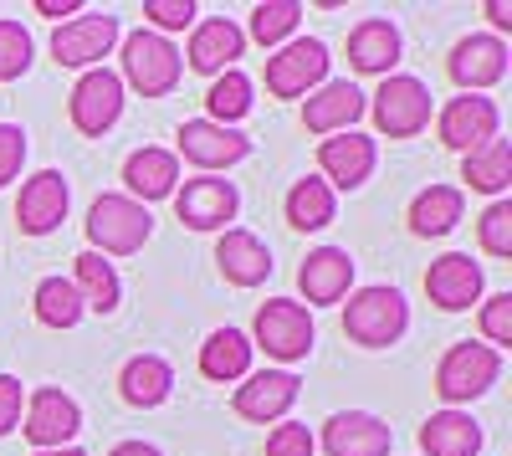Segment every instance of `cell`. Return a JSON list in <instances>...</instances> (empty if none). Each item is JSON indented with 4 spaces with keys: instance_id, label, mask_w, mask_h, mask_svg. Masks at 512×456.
I'll return each mask as SVG.
<instances>
[{
    "instance_id": "34",
    "label": "cell",
    "mask_w": 512,
    "mask_h": 456,
    "mask_svg": "<svg viewBox=\"0 0 512 456\" xmlns=\"http://www.w3.org/2000/svg\"><path fill=\"white\" fill-rule=\"evenodd\" d=\"M205 108H210V123H226V129H236V123L251 113V77L241 67L221 72L216 82H210L205 93Z\"/></svg>"
},
{
    "instance_id": "31",
    "label": "cell",
    "mask_w": 512,
    "mask_h": 456,
    "mask_svg": "<svg viewBox=\"0 0 512 456\" xmlns=\"http://www.w3.org/2000/svg\"><path fill=\"white\" fill-rule=\"evenodd\" d=\"M72 287H77L82 308H98V313H113V308H118V298H123L113 262H108V257H98V252H82V257H77V277H72Z\"/></svg>"
},
{
    "instance_id": "42",
    "label": "cell",
    "mask_w": 512,
    "mask_h": 456,
    "mask_svg": "<svg viewBox=\"0 0 512 456\" xmlns=\"http://www.w3.org/2000/svg\"><path fill=\"white\" fill-rule=\"evenodd\" d=\"M21 405H26V390L16 375H0V436L21 426Z\"/></svg>"
},
{
    "instance_id": "5",
    "label": "cell",
    "mask_w": 512,
    "mask_h": 456,
    "mask_svg": "<svg viewBox=\"0 0 512 456\" xmlns=\"http://www.w3.org/2000/svg\"><path fill=\"white\" fill-rule=\"evenodd\" d=\"M369 108H374V129L384 139H415L431 123V88L410 72H390Z\"/></svg>"
},
{
    "instance_id": "13",
    "label": "cell",
    "mask_w": 512,
    "mask_h": 456,
    "mask_svg": "<svg viewBox=\"0 0 512 456\" xmlns=\"http://www.w3.org/2000/svg\"><path fill=\"white\" fill-rule=\"evenodd\" d=\"M21 431H26V441L36 446V451H52V446H72V436L82 431V410H77V400L72 395H62V390H36L31 400H26V421H21Z\"/></svg>"
},
{
    "instance_id": "18",
    "label": "cell",
    "mask_w": 512,
    "mask_h": 456,
    "mask_svg": "<svg viewBox=\"0 0 512 456\" xmlns=\"http://www.w3.org/2000/svg\"><path fill=\"white\" fill-rule=\"evenodd\" d=\"M364 108H369V98L354 82H323V88H313L308 103H303V129L308 134H349L364 118Z\"/></svg>"
},
{
    "instance_id": "37",
    "label": "cell",
    "mask_w": 512,
    "mask_h": 456,
    "mask_svg": "<svg viewBox=\"0 0 512 456\" xmlns=\"http://www.w3.org/2000/svg\"><path fill=\"white\" fill-rule=\"evenodd\" d=\"M26 67H31V36H26V26L0 16V82H16Z\"/></svg>"
},
{
    "instance_id": "25",
    "label": "cell",
    "mask_w": 512,
    "mask_h": 456,
    "mask_svg": "<svg viewBox=\"0 0 512 456\" xmlns=\"http://www.w3.org/2000/svg\"><path fill=\"white\" fill-rule=\"evenodd\" d=\"M349 62H354V72L390 77V67L400 62V26L384 16H364L349 31Z\"/></svg>"
},
{
    "instance_id": "35",
    "label": "cell",
    "mask_w": 512,
    "mask_h": 456,
    "mask_svg": "<svg viewBox=\"0 0 512 456\" xmlns=\"http://www.w3.org/2000/svg\"><path fill=\"white\" fill-rule=\"evenodd\" d=\"M297 21H303V6H297V0H262V6L251 11V36L262 41V47H287Z\"/></svg>"
},
{
    "instance_id": "40",
    "label": "cell",
    "mask_w": 512,
    "mask_h": 456,
    "mask_svg": "<svg viewBox=\"0 0 512 456\" xmlns=\"http://www.w3.org/2000/svg\"><path fill=\"white\" fill-rule=\"evenodd\" d=\"M26 164V134L16 129V123H0V190H6Z\"/></svg>"
},
{
    "instance_id": "4",
    "label": "cell",
    "mask_w": 512,
    "mask_h": 456,
    "mask_svg": "<svg viewBox=\"0 0 512 456\" xmlns=\"http://www.w3.org/2000/svg\"><path fill=\"white\" fill-rule=\"evenodd\" d=\"M118 82H128V88L144 93V98L175 93V82H180V52L169 47L159 31H128L123 36V72H118Z\"/></svg>"
},
{
    "instance_id": "20",
    "label": "cell",
    "mask_w": 512,
    "mask_h": 456,
    "mask_svg": "<svg viewBox=\"0 0 512 456\" xmlns=\"http://www.w3.org/2000/svg\"><path fill=\"white\" fill-rule=\"evenodd\" d=\"M297 287H303V298L313 308L344 303L349 287H354V257L344 246H318V252H308V262L297 267Z\"/></svg>"
},
{
    "instance_id": "24",
    "label": "cell",
    "mask_w": 512,
    "mask_h": 456,
    "mask_svg": "<svg viewBox=\"0 0 512 456\" xmlns=\"http://www.w3.org/2000/svg\"><path fill=\"white\" fill-rule=\"evenodd\" d=\"M123 185H128V200H164L180 190V159L169 149H134L123 159Z\"/></svg>"
},
{
    "instance_id": "44",
    "label": "cell",
    "mask_w": 512,
    "mask_h": 456,
    "mask_svg": "<svg viewBox=\"0 0 512 456\" xmlns=\"http://www.w3.org/2000/svg\"><path fill=\"white\" fill-rule=\"evenodd\" d=\"M36 11L41 16H77L82 6H77V0H36Z\"/></svg>"
},
{
    "instance_id": "1",
    "label": "cell",
    "mask_w": 512,
    "mask_h": 456,
    "mask_svg": "<svg viewBox=\"0 0 512 456\" xmlns=\"http://www.w3.org/2000/svg\"><path fill=\"white\" fill-rule=\"evenodd\" d=\"M149 231H154L149 205L128 200V195H98L88 211V241L98 257H134L149 241Z\"/></svg>"
},
{
    "instance_id": "33",
    "label": "cell",
    "mask_w": 512,
    "mask_h": 456,
    "mask_svg": "<svg viewBox=\"0 0 512 456\" xmlns=\"http://www.w3.org/2000/svg\"><path fill=\"white\" fill-rule=\"evenodd\" d=\"M287 221H292L297 231H323V226L333 221V190H328L318 175L297 180V185L287 190Z\"/></svg>"
},
{
    "instance_id": "46",
    "label": "cell",
    "mask_w": 512,
    "mask_h": 456,
    "mask_svg": "<svg viewBox=\"0 0 512 456\" xmlns=\"http://www.w3.org/2000/svg\"><path fill=\"white\" fill-rule=\"evenodd\" d=\"M31 456H82L77 446H52V451H31Z\"/></svg>"
},
{
    "instance_id": "43",
    "label": "cell",
    "mask_w": 512,
    "mask_h": 456,
    "mask_svg": "<svg viewBox=\"0 0 512 456\" xmlns=\"http://www.w3.org/2000/svg\"><path fill=\"white\" fill-rule=\"evenodd\" d=\"M108 456H164L159 446H149V441H118Z\"/></svg>"
},
{
    "instance_id": "6",
    "label": "cell",
    "mask_w": 512,
    "mask_h": 456,
    "mask_svg": "<svg viewBox=\"0 0 512 456\" xmlns=\"http://www.w3.org/2000/svg\"><path fill=\"white\" fill-rule=\"evenodd\" d=\"M251 334H256L251 349H267L272 359L297 364L313 349V313L303 303H292V298H272V303H262V313H256Z\"/></svg>"
},
{
    "instance_id": "30",
    "label": "cell",
    "mask_w": 512,
    "mask_h": 456,
    "mask_svg": "<svg viewBox=\"0 0 512 456\" xmlns=\"http://www.w3.org/2000/svg\"><path fill=\"white\" fill-rule=\"evenodd\" d=\"M461 180L472 190H482V195H502L512 185V144L497 134L492 144L461 154Z\"/></svg>"
},
{
    "instance_id": "15",
    "label": "cell",
    "mask_w": 512,
    "mask_h": 456,
    "mask_svg": "<svg viewBox=\"0 0 512 456\" xmlns=\"http://www.w3.org/2000/svg\"><path fill=\"white\" fill-rule=\"evenodd\" d=\"M67 200H72L67 175H57V170L31 175V180L21 185V200H16V226H21L26 236H47V231H57V226L67 221Z\"/></svg>"
},
{
    "instance_id": "22",
    "label": "cell",
    "mask_w": 512,
    "mask_h": 456,
    "mask_svg": "<svg viewBox=\"0 0 512 456\" xmlns=\"http://www.w3.org/2000/svg\"><path fill=\"white\" fill-rule=\"evenodd\" d=\"M246 52V31L231 16H210L190 31V67L205 77H221L236 67V57Z\"/></svg>"
},
{
    "instance_id": "8",
    "label": "cell",
    "mask_w": 512,
    "mask_h": 456,
    "mask_svg": "<svg viewBox=\"0 0 512 456\" xmlns=\"http://www.w3.org/2000/svg\"><path fill=\"white\" fill-rule=\"evenodd\" d=\"M67 113H72V129H77V134L103 139L113 123L123 118V82H118V72L88 67V72L77 77L72 98H67Z\"/></svg>"
},
{
    "instance_id": "21",
    "label": "cell",
    "mask_w": 512,
    "mask_h": 456,
    "mask_svg": "<svg viewBox=\"0 0 512 456\" xmlns=\"http://www.w3.org/2000/svg\"><path fill=\"white\" fill-rule=\"evenodd\" d=\"M425 293H431V303L446 308V313L472 308L482 298V267L466 252H446V257L431 262V272H425Z\"/></svg>"
},
{
    "instance_id": "36",
    "label": "cell",
    "mask_w": 512,
    "mask_h": 456,
    "mask_svg": "<svg viewBox=\"0 0 512 456\" xmlns=\"http://www.w3.org/2000/svg\"><path fill=\"white\" fill-rule=\"evenodd\" d=\"M477 241L487 257H512V200H492L482 221H477Z\"/></svg>"
},
{
    "instance_id": "19",
    "label": "cell",
    "mask_w": 512,
    "mask_h": 456,
    "mask_svg": "<svg viewBox=\"0 0 512 456\" xmlns=\"http://www.w3.org/2000/svg\"><path fill=\"white\" fill-rule=\"evenodd\" d=\"M390 426L369 410H338L323 426V451L328 456H390Z\"/></svg>"
},
{
    "instance_id": "28",
    "label": "cell",
    "mask_w": 512,
    "mask_h": 456,
    "mask_svg": "<svg viewBox=\"0 0 512 456\" xmlns=\"http://www.w3.org/2000/svg\"><path fill=\"white\" fill-rule=\"evenodd\" d=\"M200 375L216 380V385L246 380L251 375V339L241 328H216V334L200 344Z\"/></svg>"
},
{
    "instance_id": "26",
    "label": "cell",
    "mask_w": 512,
    "mask_h": 456,
    "mask_svg": "<svg viewBox=\"0 0 512 456\" xmlns=\"http://www.w3.org/2000/svg\"><path fill=\"white\" fill-rule=\"evenodd\" d=\"M118 390H123L128 405L154 410V405L169 400V390H175V369H169V359H159V354H134L118 375Z\"/></svg>"
},
{
    "instance_id": "2",
    "label": "cell",
    "mask_w": 512,
    "mask_h": 456,
    "mask_svg": "<svg viewBox=\"0 0 512 456\" xmlns=\"http://www.w3.org/2000/svg\"><path fill=\"white\" fill-rule=\"evenodd\" d=\"M410 328V308L395 287H359L344 308V334L364 349H390Z\"/></svg>"
},
{
    "instance_id": "38",
    "label": "cell",
    "mask_w": 512,
    "mask_h": 456,
    "mask_svg": "<svg viewBox=\"0 0 512 456\" xmlns=\"http://www.w3.org/2000/svg\"><path fill=\"white\" fill-rule=\"evenodd\" d=\"M482 339H487V349L512 344V293H492L482 303Z\"/></svg>"
},
{
    "instance_id": "17",
    "label": "cell",
    "mask_w": 512,
    "mask_h": 456,
    "mask_svg": "<svg viewBox=\"0 0 512 456\" xmlns=\"http://www.w3.org/2000/svg\"><path fill=\"white\" fill-rule=\"evenodd\" d=\"M451 77L466 93H487L492 82L507 77V41L502 36H461L451 47Z\"/></svg>"
},
{
    "instance_id": "3",
    "label": "cell",
    "mask_w": 512,
    "mask_h": 456,
    "mask_svg": "<svg viewBox=\"0 0 512 456\" xmlns=\"http://www.w3.org/2000/svg\"><path fill=\"white\" fill-rule=\"evenodd\" d=\"M497 375H502V354L466 339V344H451L441 354V364H436V395L456 410L466 400H482L497 385Z\"/></svg>"
},
{
    "instance_id": "14",
    "label": "cell",
    "mask_w": 512,
    "mask_h": 456,
    "mask_svg": "<svg viewBox=\"0 0 512 456\" xmlns=\"http://www.w3.org/2000/svg\"><path fill=\"white\" fill-rule=\"evenodd\" d=\"M297 395H303V385H297L292 369H262V375H246V385H236V400L231 410L241 421H282L287 410L297 405Z\"/></svg>"
},
{
    "instance_id": "11",
    "label": "cell",
    "mask_w": 512,
    "mask_h": 456,
    "mask_svg": "<svg viewBox=\"0 0 512 456\" xmlns=\"http://www.w3.org/2000/svg\"><path fill=\"white\" fill-rule=\"evenodd\" d=\"M180 154L195 164V170H231L251 154V139L241 129H226V123H210V118H190L180 123ZM175 154V159H180Z\"/></svg>"
},
{
    "instance_id": "9",
    "label": "cell",
    "mask_w": 512,
    "mask_h": 456,
    "mask_svg": "<svg viewBox=\"0 0 512 456\" xmlns=\"http://www.w3.org/2000/svg\"><path fill=\"white\" fill-rule=\"evenodd\" d=\"M497 129H502V113H497V103L482 98V93H461V98H451V103L441 108V118H436L441 144H446V149H461V154H472V149L492 144Z\"/></svg>"
},
{
    "instance_id": "12",
    "label": "cell",
    "mask_w": 512,
    "mask_h": 456,
    "mask_svg": "<svg viewBox=\"0 0 512 456\" xmlns=\"http://www.w3.org/2000/svg\"><path fill=\"white\" fill-rule=\"evenodd\" d=\"M236 211H241V195L231 180L200 175V180H185V190H175V216L190 231H221L226 221H236Z\"/></svg>"
},
{
    "instance_id": "41",
    "label": "cell",
    "mask_w": 512,
    "mask_h": 456,
    "mask_svg": "<svg viewBox=\"0 0 512 456\" xmlns=\"http://www.w3.org/2000/svg\"><path fill=\"white\" fill-rule=\"evenodd\" d=\"M313 446H318L313 431L308 426H292V421L267 436V456H313Z\"/></svg>"
},
{
    "instance_id": "32",
    "label": "cell",
    "mask_w": 512,
    "mask_h": 456,
    "mask_svg": "<svg viewBox=\"0 0 512 456\" xmlns=\"http://www.w3.org/2000/svg\"><path fill=\"white\" fill-rule=\"evenodd\" d=\"M31 308L47 328H77L82 313H88L82 298H77V287H72V277H41L36 293H31Z\"/></svg>"
},
{
    "instance_id": "16",
    "label": "cell",
    "mask_w": 512,
    "mask_h": 456,
    "mask_svg": "<svg viewBox=\"0 0 512 456\" xmlns=\"http://www.w3.org/2000/svg\"><path fill=\"white\" fill-rule=\"evenodd\" d=\"M374 139L369 134H328L323 144H318V170H323V185L333 190H359L369 175H374Z\"/></svg>"
},
{
    "instance_id": "7",
    "label": "cell",
    "mask_w": 512,
    "mask_h": 456,
    "mask_svg": "<svg viewBox=\"0 0 512 456\" xmlns=\"http://www.w3.org/2000/svg\"><path fill=\"white\" fill-rule=\"evenodd\" d=\"M323 77H328V47L318 36H297L267 57V93L272 98H303V93L323 88Z\"/></svg>"
},
{
    "instance_id": "39",
    "label": "cell",
    "mask_w": 512,
    "mask_h": 456,
    "mask_svg": "<svg viewBox=\"0 0 512 456\" xmlns=\"http://www.w3.org/2000/svg\"><path fill=\"white\" fill-rule=\"evenodd\" d=\"M144 16L159 26V31H185L195 26V0H144Z\"/></svg>"
},
{
    "instance_id": "29",
    "label": "cell",
    "mask_w": 512,
    "mask_h": 456,
    "mask_svg": "<svg viewBox=\"0 0 512 456\" xmlns=\"http://www.w3.org/2000/svg\"><path fill=\"white\" fill-rule=\"evenodd\" d=\"M466 211V195L456 185H425L415 200H410V231L415 236H446Z\"/></svg>"
},
{
    "instance_id": "45",
    "label": "cell",
    "mask_w": 512,
    "mask_h": 456,
    "mask_svg": "<svg viewBox=\"0 0 512 456\" xmlns=\"http://www.w3.org/2000/svg\"><path fill=\"white\" fill-rule=\"evenodd\" d=\"M487 16H492V21H497L502 31L512 26V6H507V0H487Z\"/></svg>"
},
{
    "instance_id": "10",
    "label": "cell",
    "mask_w": 512,
    "mask_h": 456,
    "mask_svg": "<svg viewBox=\"0 0 512 456\" xmlns=\"http://www.w3.org/2000/svg\"><path fill=\"white\" fill-rule=\"evenodd\" d=\"M118 16H72L52 31V57L62 67H103V57L118 47Z\"/></svg>"
},
{
    "instance_id": "27",
    "label": "cell",
    "mask_w": 512,
    "mask_h": 456,
    "mask_svg": "<svg viewBox=\"0 0 512 456\" xmlns=\"http://www.w3.org/2000/svg\"><path fill=\"white\" fill-rule=\"evenodd\" d=\"M420 446L425 456H477L482 451V426L466 410H436L420 426Z\"/></svg>"
},
{
    "instance_id": "23",
    "label": "cell",
    "mask_w": 512,
    "mask_h": 456,
    "mask_svg": "<svg viewBox=\"0 0 512 456\" xmlns=\"http://www.w3.org/2000/svg\"><path fill=\"white\" fill-rule=\"evenodd\" d=\"M216 262H221L226 282H236V287H262V282L272 277V252H267V241L256 236V231H241V226H226V231H221Z\"/></svg>"
}]
</instances>
